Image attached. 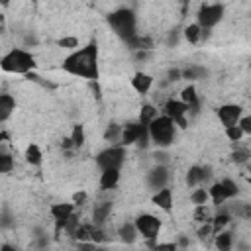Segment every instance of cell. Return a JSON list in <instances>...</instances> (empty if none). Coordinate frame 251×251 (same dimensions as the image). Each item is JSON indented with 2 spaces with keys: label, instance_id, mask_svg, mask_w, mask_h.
I'll return each instance as SVG.
<instances>
[{
  "label": "cell",
  "instance_id": "6da1fadb",
  "mask_svg": "<svg viewBox=\"0 0 251 251\" xmlns=\"http://www.w3.org/2000/svg\"><path fill=\"white\" fill-rule=\"evenodd\" d=\"M63 69L75 76L96 80L98 78V47H96V43H88L82 49H75L63 61Z\"/></svg>",
  "mask_w": 251,
  "mask_h": 251
},
{
  "label": "cell",
  "instance_id": "7a4b0ae2",
  "mask_svg": "<svg viewBox=\"0 0 251 251\" xmlns=\"http://www.w3.org/2000/svg\"><path fill=\"white\" fill-rule=\"evenodd\" d=\"M147 131H149V139L157 145V147H169L176 135V126L169 116H155L149 124H147Z\"/></svg>",
  "mask_w": 251,
  "mask_h": 251
},
{
  "label": "cell",
  "instance_id": "3957f363",
  "mask_svg": "<svg viewBox=\"0 0 251 251\" xmlns=\"http://www.w3.org/2000/svg\"><path fill=\"white\" fill-rule=\"evenodd\" d=\"M0 67L6 73H14V75H25L35 67V57L25 51V49H10L2 59H0Z\"/></svg>",
  "mask_w": 251,
  "mask_h": 251
},
{
  "label": "cell",
  "instance_id": "277c9868",
  "mask_svg": "<svg viewBox=\"0 0 251 251\" xmlns=\"http://www.w3.org/2000/svg\"><path fill=\"white\" fill-rule=\"evenodd\" d=\"M108 24H110V27L114 29V33L120 35L124 41L129 39L131 35H135L137 20H135V14H133L129 8H120V10L112 12V14L108 16Z\"/></svg>",
  "mask_w": 251,
  "mask_h": 251
},
{
  "label": "cell",
  "instance_id": "5b68a950",
  "mask_svg": "<svg viewBox=\"0 0 251 251\" xmlns=\"http://www.w3.org/2000/svg\"><path fill=\"white\" fill-rule=\"evenodd\" d=\"M133 226H135L137 233H141V237H145L149 241L151 247L157 245L153 241L159 235V231H161V220L157 216H153V214H141V216L135 218V224Z\"/></svg>",
  "mask_w": 251,
  "mask_h": 251
},
{
  "label": "cell",
  "instance_id": "8992f818",
  "mask_svg": "<svg viewBox=\"0 0 251 251\" xmlns=\"http://www.w3.org/2000/svg\"><path fill=\"white\" fill-rule=\"evenodd\" d=\"M126 161V149L124 145H110L108 149L100 151L98 157H96V163L98 167L104 171V169H120Z\"/></svg>",
  "mask_w": 251,
  "mask_h": 251
},
{
  "label": "cell",
  "instance_id": "52a82bcc",
  "mask_svg": "<svg viewBox=\"0 0 251 251\" xmlns=\"http://www.w3.org/2000/svg\"><path fill=\"white\" fill-rule=\"evenodd\" d=\"M237 194V184L233 182V180H229V178H224V180H220V182H214L212 186H210V190H208V196L214 200V204H224L226 200H229V198H233Z\"/></svg>",
  "mask_w": 251,
  "mask_h": 251
},
{
  "label": "cell",
  "instance_id": "ba28073f",
  "mask_svg": "<svg viewBox=\"0 0 251 251\" xmlns=\"http://www.w3.org/2000/svg\"><path fill=\"white\" fill-rule=\"evenodd\" d=\"M224 18V6L222 4H206V6H202L200 10H198V16H196V24L200 25V27H206V29H210V27H214L216 24H220V20Z\"/></svg>",
  "mask_w": 251,
  "mask_h": 251
},
{
  "label": "cell",
  "instance_id": "9c48e42d",
  "mask_svg": "<svg viewBox=\"0 0 251 251\" xmlns=\"http://www.w3.org/2000/svg\"><path fill=\"white\" fill-rule=\"evenodd\" d=\"M163 112H165V116H169L175 122V126H178V127H186L188 126V122H186L188 106L182 100H167Z\"/></svg>",
  "mask_w": 251,
  "mask_h": 251
},
{
  "label": "cell",
  "instance_id": "30bf717a",
  "mask_svg": "<svg viewBox=\"0 0 251 251\" xmlns=\"http://www.w3.org/2000/svg\"><path fill=\"white\" fill-rule=\"evenodd\" d=\"M145 129H147V126H143L141 122H129V124H126V126L122 127L120 143H122L124 147H127V145H133V143L139 139V135H141Z\"/></svg>",
  "mask_w": 251,
  "mask_h": 251
},
{
  "label": "cell",
  "instance_id": "8fae6325",
  "mask_svg": "<svg viewBox=\"0 0 251 251\" xmlns=\"http://www.w3.org/2000/svg\"><path fill=\"white\" fill-rule=\"evenodd\" d=\"M218 118H220V122L226 127L235 126L239 122V118H241V106H237V104H224V106L218 108Z\"/></svg>",
  "mask_w": 251,
  "mask_h": 251
},
{
  "label": "cell",
  "instance_id": "7c38bea8",
  "mask_svg": "<svg viewBox=\"0 0 251 251\" xmlns=\"http://www.w3.org/2000/svg\"><path fill=\"white\" fill-rule=\"evenodd\" d=\"M169 178H171V175H169V169H167L165 165H157L155 169H151V171L147 173V184H149L151 188H155V190L167 186Z\"/></svg>",
  "mask_w": 251,
  "mask_h": 251
},
{
  "label": "cell",
  "instance_id": "4fadbf2b",
  "mask_svg": "<svg viewBox=\"0 0 251 251\" xmlns=\"http://www.w3.org/2000/svg\"><path fill=\"white\" fill-rule=\"evenodd\" d=\"M73 212H75V204H69V202H61V204H53L51 206V216H53V220L57 224V233L65 227V222Z\"/></svg>",
  "mask_w": 251,
  "mask_h": 251
},
{
  "label": "cell",
  "instance_id": "5bb4252c",
  "mask_svg": "<svg viewBox=\"0 0 251 251\" xmlns=\"http://www.w3.org/2000/svg\"><path fill=\"white\" fill-rule=\"evenodd\" d=\"M210 167H190L186 173V184L188 186H198L200 182H204L210 176Z\"/></svg>",
  "mask_w": 251,
  "mask_h": 251
},
{
  "label": "cell",
  "instance_id": "9a60e30c",
  "mask_svg": "<svg viewBox=\"0 0 251 251\" xmlns=\"http://www.w3.org/2000/svg\"><path fill=\"white\" fill-rule=\"evenodd\" d=\"M153 204L159 206L161 210H171L173 208V192H171V188H167V186L159 188L153 194Z\"/></svg>",
  "mask_w": 251,
  "mask_h": 251
},
{
  "label": "cell",
  "instance_id": "2e32d148",
  "mask_svg": "<svg viewBox=\"0 0 251 251\" xmlns=\"http://www.w3.org/2000/svg\"><path fill=\"white\" fill-rule=\"evenodd\" d=\"M126 43H127V47L133 49V51H149V49L153 47L151 37H145V35H139V33H135V35H131L129 39H126Z\"/></svg>",
  "mask_w": 251,
  "mask_h": 251
},
{
  "label": "cell",
  "instance_id": "e0dca14e",
  "mask_svg": "<svg viewBox=\"0 0 251 251\" xmlns=\"http://www.w3.org/2000/svg\"><path fill=\"white\" fill-rule=\"evenodd\" d=\"M118 180H120V169H104L100 176V186L104 190H110V188H116Z\"/></svg>",
  "mask_w": 251,
  "mask_h": 251
},
{
  "label": "cell",
  "instance_id": "ac0fdd59",
  "mask_svg": "<svg viewBox=\"0 0 251 251\" xmlns=\"http://www.w3.org/2000/svg\"><path fill=\"white\" fill-rule=\"evenodd\" d=\"M110 210H112V204H110V202L94 204V210H92V222H94V226H102V224L108 220Z\"/></svg>",
  "mask_w": 251,
  "mask_h": 251
},
{
  "label": "cell",
  "instance_id": "d6986e66",
  "mask_svg": "<svg viewBox=\"0 0 251 251\" xmlns=\"http://www.w3.org/2000/svg\"><path fill=\"white\" fill-rule=\"evenodd\" d=\"M14 108H16V100H14V96L2 92V94H0V122L8 120V118L12 116V112H14Z\"/></svg>",
  "mask_w": 251,
  "mask_h": 251
},
{
  "label": "cell",
  "instance_id": "ffe728a7",
  "mask_svg": "<svg viewBox=\"0 0 251 251\" xmlns=\"http://www.w3.org/2000/svg\"><path fill=\"white\" fill-rule=\"evenodd\" d=\"M131 84H133V88H135L139 94H145V92H149V88H151V84H153V78H151L149 75H145V73H137V75L131 78Z\"/></svg>",
  "mask_w": 251,
  "mask_h": 251
},
{
  "label": "cell",
  "instance_id": "44dd1931",
  "mask_svg": "<svg viewBox=\"0 0 251 251\" xmlns=\"http://www.w3.org/2000/svg\"><path fill=\"white\" fill-rule=\"evenodd\" d=\"M214 235H216V247H218L220 251H229V249H231L233 237H231L229 231H218V233H214Z\"/></svg>",
  "mask_w": 251,
  "mask_h": 251
},
{
  "label": "cell",
  "instance_id": "7402d4cb",
  "mask_svg": "<svg viewBox=\"0 0 251 251\" xmlns=\"http://www.w3.org/2000/svg\"><path fill=\"white\" fill-rule=\"evenodd\" d=\"M184 37H186L188 43H198L200 37H202V27L198 24H188L184 27Z\"/></svg>",
  "mask_w": 251,
  "mask_h": 251
},
{
  "label": "cell",
  "instance_id": "603a6c76",
  "mask_svg": "<svg viewBox=\"0 0 251 251\" xmlns=\"http://www.w3.org/2000/svg\"><path fill=\"white\" fill-rule=\"evenodd\" d=\"M231 222V216L227 214V212H222V214H218L216 218H214V222L210 224L212 226V233H218V231H222L227 224Z\"/></svg>",
  "mask_w": 251,
  "mask_h": 251
},
{
  "label": "cell",
  "instance_id": "cb8c5ba5",
  "mask_svg": "<svg viewBox=\"0 0 251 251\" xmlns=\"http://www.w3.org/2000/svg\"><path fill=\"white\" fill-rule=\"evenodd\" d=\"M135 235H137V229L133 224H124L120 227V239L126 241V243H133L135 241Z\"/></svg>",
  "mask_w": 251,
  "mask_h": 251
},
{
  "label": "cell",
  "instance_id": "d4e9b609",
  "mask_svg": "<svg viewBox=\"0 0 251 251\" xmlns=\"http://www.w3.org/2000/svg\"><path fill=\"white\" fill-rule=\"evenodd\" d=\"M25 161L29 165H39L41 163V149L35 143L27 145V149H25Z\"/></svg>",
  "mask_w": 251,
  "mask_h": 251
},
{
  "label": "cell",
  "instance_id": "484cf974",
  "mask_svg": "<svg viewBox=\"0 0 251 251\" xmlns=\"http://www.w3.org/2000/svg\"><path fill=\"white\" fill-rule=\"evenodd\" d=\"M120 135H122V127L118 124H110L104 131V139L112 141V143H120Z\"/></svg>",
  "mask_w": 251,
  "mask_h": 251
},
{
  "label": "cell",
  "instance_id": "4316f807",
  "mask_svg": "<svg viewBox=\"0 0 251 251\" xmlns=\"http://www.w3.org/2000/svg\"><path fill=\"white\" fill-rule=\"evenodd\" d=\"M155 116H157V110H155L151 104H147V106H143L141 112H139V122H141L143 126H147Z\"/></svg>",
  "mask_w": 251,
  "mask_h": 251
},
{
  "label": "cell",
  "instance_id": "83f0119b",
  "mask_svg": "<svg viewBox=\"0 0 251 251\" xmlns=\"http://www.w3.org/2000/svg\"><path fill=\"white\" fill-rule=\"evenodd\" d=\"M204 75H206V71H204L202 67H188V69H184V71L180 73L182 78H190V80H194V78H202Z\"/></svg>",
  "mask_w": 251,
  "mask_h": 251
},
{
  "label": "cell",
  "instance_id": "f1b7e54d",
  "mask_svg": "<svg viewBox=\"0 0 251 251\" xmlns=\"http://www.w3.org/2000/svg\"><path fill=\"white\" fill-rule=\"evenodd\" d=\"M71 141H73V145H75V147H80V145L84 143V127H82L80 124H76V126L73 127Z\"/></svg>",
  "mask_w": 251,
  "mask_h": 251
},
{
  "label": "cell",
  "instance_id": "f546056e",
  "mask_svg": "<svg viewBox=\"0 0 251 251\" xmlns=\"http://www.w3.org/2000/svg\"><path fill=\"white\" fill-rule=\"evenodd\" d=\"M226 135H227V139H229V141L237 143V141H241V137H243L245 133H243V131H241V127L235 124V126H229V127H226Z\"/></svg>",
  "mask_w": 251,
  "mask_h": 251
},
{
  "label": "cell",
  "instance_id": "4dcf8cb0",
  "mask_svg": "<svg viewBox=\"0 0 251 251\" xmlns=\"http://www.w3.org/2000/svg\"><path fill=\"white\" fill-rule=\"evenodd\" d=\"M208 190H204V188H196V190H192V194H190V200L198 206V204H206L208 202Z\"/></svg>",
  "mask_w": 251,
  "mask_h": 251
},
{
  "label": "cell",
  "instance_id": "1f68e13d",
  "mask_svg": "<svg viewBox=\"0 0 251 251\" xmlns=\"http://www.w3.org/2000/svg\"><path fill=\"white\" fill-rule=\"evenodd\" d=\"M14 169V159L8 153H0V173H10Z\"/></svg>",
  "mask_w": 251,
  "mask_h": 251
},
{
  "label": "cell",
  "instance_id": "d6a6232c",
  "mask_svg": "<svg viewBox=\"0 0 251 251\" xmlns=\"http://www.w3.org/2000/svg\"><path fill=\"white\" fill-rule=\"evenodd\" d=\"M59 47L75 51V49H78V39L76 37H61L59 39Z\"/></svg>",
  "mask_w": 251,
  "mask_h": 251
},
{
  "label": "cell",
  "instance_id": "836d02e7",
  "mask_svg": "<svg viewBox=\"0 0 251 251\" xmlns=\"http://www.w3.org/2000/svg\"><path fill=\"white\" fill-rule=\"evenodd\" d=\"M194 220L196 222H210L208 220V210H206V204H198L196 206V210H194Z\"/></svg>",
  "mask_w": 251,
  "mask_h": 251
},
{
  "label": "cell",
  "instance_id": "e575fe53",
  "mask_svg": "<svg viewBox=\"0 0 251 251\" xmlns=\"http://www.w3.org/2000/svg\"><path fill=\"white\" fill-rule=\"evenodd\" d=\"M231 159L235 161V163H247V159H249V151L243 147V149H235L233 153H231Z\"/></svg>",
  "mask_w": 251,
  "mask_h": 251
},
{
  "label": "cell",
  "instance_id": "d590c367",
  "mask_svg": "<svg viewBox=\"0 0 251 251\" xmlns=\"http://www.w3.org/2000/svg\"><path fill=\"white\" fill-rule=\"evenodd\" d=\"M237 126L241 127L243 133H251V118L249 116H241L239 122H237Z\"/></svg>",
  "mask_w": 251,
  "mask_h": 251
},
{
  "label": "cell",
  "instance_id": "8d00e7d4",
  "mask_svg": "<svg viewBox=\"0 0 251 251\" xmlns=\"http://www.w3.org/2000/svg\"><path fill=\"white\" fill-rule=\"evenodd\" d=\"M12 226V216H10V212H2L0 214V227H10Z\"/></svg>",
  "mask_w": 251,
  "mask_h": 251
},
{
  "label": "cell",
  "instance_id": "74e56055",
  "mask_svg": "<svg viewBox=\"0 0 251 251\" xmlns=\"http://www.w3.org/2000/svg\"><path fill=\"white\" fill-rule=\"evenodd\" d=\"M204 224H206V226H202V227L198 229V237H200V239H204V237H208V235L212 233V226H210L208 222H204Z\"/></svg>",
  "mask_w": 251,
  "mask_h": 251
},
{
  "label": "cell",
  "instance_id": "f35d334b",
  "mask_svg": "<svg viewBox=\"0 0 251 251\" xmlns=\"http://www.w3.org/2000/svg\"><path fill=\"white\" fill-rule=\"evenodd\" d=\"M153 157H155L157 165H165V163H167V157H169V155H167L165 151H157V153H155Z\"/></svg>",
  "mask_w": 251,
  "mask_h": 251
},
{
  "label": "cell",
  "instance_id": "ab89813d",
  "mask_svg": "<svg viewBox=\"0 0 251 251\" xmlns=\"http://www.w3.org/2000/svg\"><path fill=\"white\" fill-rule=\"evenodd\" d=\"M84 200H86V194H84V192H76V194L73 196V202H75V204H78V206H80V204H84Z\"/></svg>",
  "mask_w": 251,
  "mask_h": 251
},
{
  "label": "cell",
  "instance_id": "60d3db41",
  "mask_svg": "<svg viewBox=\"0 0 251 251\" xmlns=\"http://www.w3.org/2000/svg\"><path fill=\"white\" fill-rule=\"evenodd\" d=\"M178 76H180V71H176V69L169 73V78H171V80H178Z\"/></svg>",
  "mask_w": 251,
  "mask_h": 251
},
{
  "label": "cell",
  "instance_id": "b9f144b4",
  "mask_svg": "<svg viewBox=\"0 0 251 251\" xmlns=\"http://www.w3.org/2000/svg\"><path fill=\"white\" fill-rule=\"evenodd\" d=\"M61 145H63V149H71V147H75V145H73V141H71V137L63 139V143H61Z\"/></svg>",
  "mask_w": 251,
  "mask_h": 251
},
{
  "label": "cell",
  "instance_id": "7bdbcfd3",
  "mask_svg": "<svg viewBox=\"0 0 251 251\" xmlns=\"http://www.w3.org/2000/svg\"><path fill=\"white\" fill-rule=\"evenodd\" d=\"M0 4H2V6H8V4H10V0H0Z\"/></svg>",
  "mask_w": 251,
  "mask_h": 251
},
{
  "label": "cell",
  "instance_id": "ee69618b",
  "mask_svg": "<svg viewBox=\"0 0 251 251\" xmlns=\"http://www.w3.org/2000/svg\"><path fill=\"white\" fill-rule=\"evenodd\" d=\"M31 2H33V4H35V2H37V0H31Z\"/></svg>",
  "mask_w": 251,
  "mask_h": 251
},
{
  "label": "cell",
  "instance_id": "f6af8a7d",
  "mask_svg": "<svg viewBox=\"0 0 251 251\" xmlns=\"http://www.w3.org/2000/svg\"><path fill=\"white\" fill-rule=\"evenodd\" d=\"M0 31H2V27H0Z\"/></svg>",
  "mask_w": 251,
  "mask_h": 251
}]
</instances>
